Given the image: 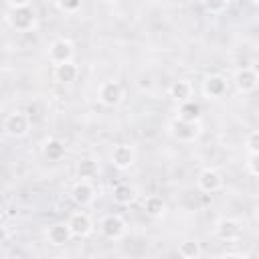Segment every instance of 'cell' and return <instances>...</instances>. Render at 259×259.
Masks as SVG:
<instances>
[{"label": "cell", "mask_w": 259, "mask_h": 259, "mask_svg": "<svg viewBox=\"0 0 259 259\" xmlns=\"http://www.w3.org/2000/svg\"><path fill=\"white\" fill-rule=\"evenodd\" d=\"M168 132L174 140L190 144V142H196L200 138L202 127H200V121H188V119H182V117H174L168 125Z\"/></svg>", "instance_id": "obj_1"}, {"label": "cell", "mask_w": 259, "mask_h": 259, "mask_svg": "<svg viewBox=\"0 0 259 259\" xmlns=\"http://www.w3.org/2000/svg\"><path fill=\"white\" fill-rule=\"evenodd\" d=\"M4 134L10 138H24L30 130V117L24 111H12L4 117Z\"/></svg>", "instance_id": "obj_2"}, {"label": "cell", "mask_w": 259, "mask_h": 259, "mask_svg": "<svg viewBox=\"0 0 259 259\" xmlns=\"http://www.w3.org/2000/svg\"><path fill=\"white\" fill-rule=\"evenodd\" d=\"M8 24L18 30V32H28L34 28L36 24V16H34V10L30 6H24V8H10V14H8Z\"/></svg>", "instance_id": "obj_3"}, {"label": "cell", "mask_w": 259, "mask_h": 259, "mask_svg": "<svg viewBox=\"0 0 259 259\" xmlns=\"http://www.w3.org/2000/svg\"><path fill=\"white\" fill-rule=\"evenodd\" d=\"M97 99L105 107H115L123 99V87L117 81H103L97 89Z\"/></svg>", "instance_id": "obj_4"}, {"label": "cell", "mask_w": 259, "mask_h": 259, "mask_svg": "<svg viewBox=\"0 0 259 259\" xmlns=\"http://www.w3.org/2000/svg\"><path fill=\"white\" fill-rule=\"evenodd\" d=\"M235 87L239 93H251L259 87V73L251 67H243L235 73V79H233Z\"/></svg>", "instance_id": "obj_5"}, {"label": "cell", "mask_w": 259, "mask_h": 259, "mask_svg": "<svg viewBox=\"0 0 259 259\" xmlns=\"http://www.w3.org/2000/svg\"><path fill=\"white\" fill-rule=\"evenodd\" d=\"M73 55H75V47L69 38H57L51 47H49V59L51 63L59 65V63H67V61H73Z\"/></svg>", "instance_id": "obj_6"}, {"label": "cell", "mask_w": 259, "mask_h": 259, "mask_svg": "<svg viewBox=\"0 0 259 259\" xmlns=\"http://www.w3.org/2000/svg\"><path fill=\"white\" fill-rule=\"evenodd\" d=\"M99 229L107 239L117 241V239H121L125 235V221L119 214H105L101 219V223H99Z\"/></svg>", "instance_id": "obj_7"}, {"label": "cell", "mask_w": 259, "mask_h": 259, "mask_svg": "<svg viewBox=\"0 0 259 259\" xmlns=\"http://www.w3.org/2000/svg\"><path fill=\"white\" fill-rule=\"evenodd\" d=\"M136 162V150L130 144H117L111 150V164L117 170H127Z\"/></svg>", "instance_id": "obj_8"}, {"label": "cell", "mask_w": 259, "mask_h": 259, "mask_svg": "<svg viewBox=\"0 0 259 259\" xmlns=\"http://www.w3.org/2000/svg\"><path fill=\"white\" fill-rule=\"evenodd\" d=\"M196 186L202 192L212 194V192L223 188V174L219 170H214V168H204V170H200V174L196 178Z\"/></svg>", "instance_id": "obj_9"}, {"label": "cell", "mask_w": 259, "mask_h": 259, "mask_svg": "<svg viewBox=\"0 0 259 259\" xmlns=\"http://www.w3.org/2000/svg\"><path fill=\"white\" fill-rule=\"evenodd\" d=\"M67 223H69V227H71L73 237H79V239L89 237L91 231H93V221H91V217H89L87 212H83V210L73 212Z\"/></svg>", "instance_id": "obj_10"}, {"label": "cell", "mask_w": 259, "mask_h": 259, "mask_svg": "<svg viewBox=\"0 0 259 259\" xmlns=\"http://www.w3.org/2000/svg\"><path fill=\"white\" fill-rule=\"evenodd\" d=\"M214 235L221 239V241H237L241 237V223L235 221V219H229V217H223L217 221L214 225Z\"/></svg>", "instance_id": "obj_11"}, {"label": "cell", "mask_w": 259, "mask_h": 259, "mask_svg": "<svg viewBox=\"0 0 259 259\" xmlns=\"http://www.w3.org/2000/svg\"><path fill=\"white\" fill-rule=\"evenodd\" d=\"M71 200L77 206H89L95 198V188L89 184V180H79L71 186Z\"/></svg>", "instance_id": "obj_12"}, {"label": "cell", "mask_w": 259, "mask_h": 259, "mask_svg": "<svg viewBox=\"0 0 259 259\" xmlns=\"http://www.w3.org/2000/svg\"><path fill=\"white\" fill-rule=\"evenodd\" d=\"M73 233H71V227L69 223H55L47 229V241L53 245V247H63L71 241Z\"/></svg>", "instance_id": "obj_13"}, {"label": "cell", "mask_w": 259, "mask_h": 259, "mask_svg": "<svg viewBox=\"0 0 259 259\" xmlns=\"http://www.w3.org/2000/svg\"><path fill=\"white\" fill-rule=\"evenodd\" d=\"M202 93L208 97V99H219L227 93V79L223 75H208L204 81H202Z\"/></svg>", "instance_id": "obj_14"}, {"label": "cell", "mask_w": 259, "mask_h": 259, "mask_svg": "<svg viewBox=\"0 0 259 259\" xmlns=\"http://www.w3.org/2000/svg\"><path fill=\"white\" fill-rule=\"evenodd\" d=\"M53 75H55V79H57L59 83H65V85H69V83L77 81V77H79V67H77L73 61H67V63H59V65H55V71H53Z\"/></svg>", "instance_id": "obj_15"}, {"label": "cell", "mask_w": 259, "mask_h": 259, "mask_svg": "<svg viewBox=\"0 0 259 259\" xmlns=\"http://www.w3.org/2000/svg\"><path fill=\"white\" fill-rule=\"evenodd\" d=\"M178 115L176 117H182V119H188V121H200L202 117V107L198 101L194 99H186V101H180L178 103Z\"/></svg>", "instance_id": "obj_16"}, {"label": "cell", "mask_w": 259, "mask_h": 259, "mask_svg": "<svg viewBox=\"0 0 259 259\" xmlns=\"http://www.w3.org/2000/svg\"><path fill=\"white\" fill-rule=\"evenodd\" d=\"M67 154V146L65 142H61L59 138H49L45 144H42V156L51 162H59L63 156Z\"/></svg>", "instance_id": "obj_17"}, {"label": "cell", "mask_w": 259, "mask_h": 259, "mask_svg": "<svg viewBox=\"0 0 259 259\" xmlns=\"http://www.w3.org/2000/svg\"><path fill=\"white\" fill-rule=\"evenodd\" d=\"M170 97H172L174 101H178V103L190 99V97H192V85H190L186 79L174 81V83L170 85Z\"/></svg>", "instance_id": "obj_18"}, {"label": "cell", "mask_w": 259, "mask_h": 259, "mask_svg": "<svg viewBox=\"0 0 259 259\" xmlns=\"http://www.w3.org/2000/svg\"><path fill=\"white\" fill-rule=\"evenodd\" d=\"M136 194H138L136 188L132 184H127V182H121V184H117L113 188V200L117 204H132L136 200Z\"/></svg>", "instance_id": "obj_19"}, {"label": "cell", "mask_w": 259, "mask_h": 259, "mask_svg": "<svg viewBox=\"0 0 259 259\" xmlns=\"http://www.w3.org/2000/svg\"><path fill=\"white\" fill-rule=\"evenodd\" d=\"M77 176L81 180H91L97 176V162L93 158H81L77 162Z\"/></svg>", "instance_id": "obj_20"}, {"label": "cell", "mask_w": 259, "mask_h": 259, "mask_svg": "<svg viewBox=\"0 0 259 259\" xmlns=\"http://www.w3.org/2000/svg\"><path fill=\"white\" fill-rule=\"evenodd\" d=\"M144 210H146L150 217L158 219V217H162V214L166 212V202L162 200V196L152 194V196L146 198V202H144Z\"/></svg>", "instance_id": "obj_21"}, {"label": "cell", "mask_w": 259, "mask_h": 259, "mask_svg": "<svg viewBox=\"0 0 259 259\" xmlns=\"http://www.w3.org/2000/svg\"><path fill=\"white\" fill-rule=\"evenodd\" d=\"M178 255L184 257V259H198L202 255L200 243H196V241H182L178 245Z\"/></svg>", "instance_id": "obj_22"}, {"label": "cell", "mask_w": 259, "mask_h": 259, "mask_svg": "<svg viewBox=\"0 0 259 259\" xmlns=\"http://www.w3.org/2000/svg\"><path fill=\"white\" fill-rule=\"evenodd\" d=\"M55 2H57L59 10L65 12V14H75L83 6V0H55Z\"/></svg>", "instance_id": "obj_23"}, {"label": "cell", "mask_w": 259, "mask_h": 259, "mask_svg": "<svg viewBox=\"0 0 259 259\" xmlns=\"http://www.w3.org/2000/svg\"><path fill=\"white\" fill-rule=\"evenodd\" d=\"M202 4L210 14H219L229 6V0H202Z\"/></svg>", "instance_id": "obj_24"}, {"label": "cell", "mask_w": 259, "mask_h": 259, "mask_svg": "<svg viewBox=\"0 0 259 259\" xmlns=\"http://www.w3.org/2000/svg\"><path fill=\"white\" fill-rule=\"evenodd\" d=\"M245 148H247L249 154H257V152H259V130H255V132H251V134L247 136Z\"/></svg>", "instance_id": "obj_25"}, {"label": "cell", "mask_w": 259, "mask_h": 259, "mask_svg": "<svg viewBox=\"0 0 259 259\" xmlns=\"http://www.w3.org/2000/svg\"><path fill=\"white\" fill-rule=\"evenodd\" d=\"M247 170H249L253 176H259V152H257V154H249Z\"/></svg>", "instance_id": "obj_26"}, {"label": "cell", "mask_w": 259, "mask_h": 259, "mask_svg": "<svg viewBox=\"0 0 259 259\" xmlns=\"http://www.w3.org/2000/svg\"><path fill=\"white\" fill-rule=\"evenodd\" d=\"M32 0H6V4L10 8H24V6H30Z\"/></svg>", "instance_id": "obj_27"}, {"label": "cell", "mask_w": 259, "mask_h": 259, "mask_svg": "<svg viewBox=\"0 0 259 259\" xmlns=\"http://www.w3.org/2000/svg\"><path fill=\"white\" fill-rule=\"evenodd\" d=\"M255 219H257V223H259V204H257V208H255Z\"/></svg>", "instance_id": "obj_28"}, {"label": "cell", "mask_w": 259, "mask_h": 259, "mask_svg": "<svg viewBox=\"0 0 259 259\" xmlns=\"http://www.w3.org/2000/svg\"><path fill=\"white\" fill-rule=\"evenodd\" d=\"M101 2H105V4H115V2H119V0H101Z\"/></svg>", "instance_id": "obj_29"}, {"label": "cell", "mask_w": 259, "mask_h": 259, "mask_svg": "<svg viewBox=\"0 0 259 259\" xmlns=\"http://www.w3.org/2000/svg\"><path fill=\"white\" fill-rule=\"evenodd\" d=\"M253 2H255V4H259V0H253Z\"/></svg>", "instance_id": "obj_30"}]
</instances>
